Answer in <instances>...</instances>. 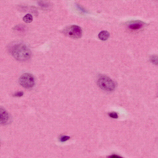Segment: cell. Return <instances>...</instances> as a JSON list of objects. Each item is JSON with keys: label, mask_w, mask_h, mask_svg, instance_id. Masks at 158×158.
Here are the masks:
<instances>
[{"label": "cell", "mask_w": 158, "mask_h": 158, "mask_svg": "<svg viewBox=\"0 0 158 158\" xmlns=\"http://www.w3.org/2000/svg\"><path fill=\"white\" fill-rule=\"evenodd\" d=\"M12 56L17 60L25 61L28 60L31 57V51L26 45L22 43L13 45L11 48Z\"/></svg>", "instance_id": "1"}, {"label": "cell", "mask_w": 158, "mask_h": 158, "mask_svg": "<svg viewBox=\"0 0 158 158\" xmlns=\"http://www.w3.org/2000/svg\"><path fill=\"white\" fill-rule=\"evenodd\" d=\"M97 83L98 86L105 91L112 92L116 88L115 83L107 76H101L98 79Z\"/></svg>", "instance_id": "2"}, {"label": "cell", "mask_w": 158, "mask_h": 158, "mask_svg": "<svg viewBox=\"0 0 158 158\" xmlns=\"http://www.w3.org/2000/svg\"><path fill=\"white\" fill-rule=\"evenodd\" d=\"M19 82L23 88L26 89L33 88L35 83L33 76L29 73H25L22 74L19 78Z\"/></svg>", "instance_id": "3"}, {"label": "cell", "mask_w": 158, "mask_h": 158, "mask_svg": "<svg viewBox=\"0 0 158 158\" xmlns=\"http://www.w3.org/2000/svg\"><path fill=\"white\" fill-rule=\"evenodd\" d=\"M63 33L67 36L75 39L80 38L82 35L81 27L76 25L67 27L63 31Z\"/></svg>", "instance_id": "4"}, {"label": "cell", "mask_w": 158, "mask_h": 158, "mask_svg": "<svg viewBox=\"0 0 158 158\" xmlns=\"http://www.w3.org/2000/svg\"><path fill=\"white\" fill-rule=\"evenodd\" d=\"M10 117L9 114L3 108H1V123L2 125H6L9 123Z\"/></svg>", "instance_id": "5"}, {"label": "cell", "mask_w": 158, "mask_h": 158, "mask_svg": "<svg viewBox=\"0 0 158 158\" xmlns=\"http://www.w3.org/2000/svg\"><path fill=\"white\" fill-rule=\"evenodd\" d=\"M143 22L139 21H136L130 23L129 26V27L130 29L132 30H138L143 27Z\"/></svg>", "instance_id": "6"}, {"label": "cell", "mask_w": 158, "mask_h": 158, "mask_svg": "<svg viewBox=\"0 0 158 158\" xmlns=\"http://www.w3.org/2000/svg\"><path fill=\"white\" fill-rule=\"evenodd\" d=\"M110 37L109 33L106 31H101L98 35V37L101 40L106 41Z\"/></svg>", "instance_id": "7"}, {"label": "cell", "mask_w": 158, "mask_h": 158, "mask_svg": "<svg viewBox=\"0 0 158 158\" xmlns=\"http://www.w3.org/2000/svg\"><path fill=\"white\" fill-rule=\"evenodd\" d=\"M23 20L27 23H31L33 21V16L30 14H27L23 17Z\"/></svg>", "instance_id": "8"}, {"label": "cell", "mask_w": 158, "mask_h": 158, "mask_svg": "<svg viewBox=\"0 0 158 158\" xmlns=\"http://www.w3.org/2000/svg\"><path fill=\"white\" fill-rule=\"evenodd\" d=\"M38 5L43 9H47L48 8L49 5L48 3L43 1H40L38 2Z\"/></svg>", "instance_id": "9"}, {"label": "cell", "mask_w": 158, "mask_h": 158, "mask_svg": "<svg viewBox=\"0 0 158 158\" xmlns=\"http://www.w3.org/2000/svg\"><path fill=\"white\" fill-rule=\"evenodd\" d=\"M151 61L153 64L155 65H158V56H153L151 57Z\"/></svg>", "instance_id": "10"}, {"label": "cell", "mask_w": 158, "mask_h": 158, "mask_svg": "<svg viewBox=\"0 0 158 158\" xmlns=\"http://www.w3.org/2000/svg\"><path fill=\"white\" fill-rule=\"evenodd\" d=\"M109 116L110 117L114 118H117L118 117V114L115 112H112L109 113Z\"/></svg>", "instance_id": "11"}, {"label": "cell", "mask_w": 158, "mask_h": 158, "mask_svg": "<svg viewBox=\"0 0 158 158\" xmlns=\"http://www.w3.org/2000/svg\"><path fill=\"white\" fill-rule=\"evenodd\" d=\"M70 137L67 136H63L60 138V141L62 142H64L70 139Z\"/></svg>", "instance_id": "12"}, {"label": "cell", "mask_w": 158, "mask_h": 158, "mask_svg": "<svg viewBox=\"0 0 158 158\" xmlns=\"http://www.w3.org/2000/svg\"><path fill=\"white\" fill-rule=\"evenodd\" d=\"M23 92H19L15 93L14 96L16 97H21L23 96Z\"/></svg>", "instance_id": "13"}, {"label": "cell", "mask_w": 158, "mask_h": 158, "mask_svg": "<svg viewBox=\"0 0 158 158\" xmlns=\"http://www.w3.org/2000/svg\"><path fill=\"white\" fill-rule=\"evenodd\" d=\"M77 7L78 8V9H79V10H80L81 11H82V12L86 13V11L82 7H81L80 5H77Z\"/></svg>", "instance_id": "14"}, {"label": "cell", "mask_w": 158, "mask_h": 158, "mask_svg": "<svg viewBox=\"0 0 158 158\" xmlns=\"http://www.w3.org/2000/svg\"><path fill=\"white\" fill-rule=\"evenodd\" d=\"M109 157H111V158H120V157H119V156H116V155H112V156H110Z\"/></svg>", "instance_id": "15"}]
</instances>
